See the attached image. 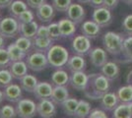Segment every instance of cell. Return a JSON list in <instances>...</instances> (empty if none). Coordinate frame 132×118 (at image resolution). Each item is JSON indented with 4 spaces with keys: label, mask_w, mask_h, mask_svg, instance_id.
Returning a JSON list of instances; mask_svg holds the SVG:
<instances>
[{
    "label": "cell",
    "mask_w": 132,
    "mask_h": 118,
    "mask_svg": "<svg viewBox=\"0 0 132 118\" xmlns=\"http://www.w3.org/2000/svg\"><path fill=\"white\" fill-rule=\"evenodd\" d=\"M72 49L76 54L86 55L91 50V39L84 34H78L72 40Z\"/></svg>",
    "instance_id": "ba28073f"
},
{
    "label": "cell",
    "mask_w": 132,
    "mask_h": 118,
    "mask_svg": "<svg viewBox=\"0 0 132 118\" xmlns=\"http://www.w3.org/2000/svg\"><path fill=\"white\" fill-rule=\"evenodd\" d=\"M26 62L30 70L34 72H42L48 67L50 63L47 60L46 53L34 50L26 57Z\"/></svg>",
    "instance_id": "277c9868"
},
{
    "label": "cell",
    "mask_w": 132,
    "mask_h": 118,
    "mask_svg": "<svg viewBox=\"0 0 132 118\" xmlns=\"http://www.w3.org/2000/svg\"><path fill=\"white\" fill-rule=\"evenodd\" d=\"M47 60L50 66L58 69L62 68L67 64L69 59V52L64 46L60 44H52L48 51L46 52Z\"/></svg>",
    "instance_id": "7a4b0ae2"
},
{
    "label": "cell",
    "mask_w": 132,
    "mask_h": 118,
    "mask_svg": "<svg viewBox=\"0 0 132 118\" xmlns=\"http://www.w3.org/2000/svg\"><path fill=\"white\" fill-rule=\"evenodd\" d=\"M3 94L7 101L12 103H17L23 97V89L20 85L11 83L4 88Z\"/></svg>",
    "instance_id": "8fae6325"
},
{
    "label": "cell",
    "mask_w": 132,
    "mask_h": 118,
    "mask_svg": "<svg viewBox=\"0 0 132 118\" xmlns=\"http://www.w3.org/2000/svg\"><path fill=\"white\" fill-rule=\"evenodd\" d=\"M122 1L126 4H132V0H122Z\"/></svg>",
    "instance_id": "816d5d0a"
},
{
    "label": "cell",
    "mask_w": 132,
    "mask_h": 118,
    "mask_svg": "<svg viewBox=\"0 0 132 118\" xmlns=\"http://www.w3.org/2000/svg\"><path fill=\"white\" fill-rule=\"evenodd\" d=\"M19 81H20V86L23 89V90H25L27 93H34L37 85L39 83L38 79L31 74H26Z\"/></svg>",
    "instance_id": "484cf974"
},
{
    "label": "cell",
    "mask_w": 132,
    "mask_h": 118,
    "mask_svg": "<svg viewBox=\"0 0 132 118\" xmlns=\"http://www.w3.org/2000/svg\"><path fill=\"white\" fill-rule=\"evenodd\" d=\"M53 90V86L47 82H39L36 89L34 90V96L38 99H44V98H50Z\"/></svg>",
    "instance_id": "9a60e30c"
},
{
    "label": "cell",
    "mask_w": 132,
    "mask_h": 118,
    "mask_svg": "<svg viewBox=\"0 0 132 118\" xmlns=\"http://www.w3.org/2000/svg\"><path fill=\"white\" fill-rule=\"evenodd\" d=\"M76 25L69 18H62L58 22L61 38H70L76 33Z\"/></svg>",
    "instance_id": "e0dca14e"
},
{
    "label": "cell",
    "mask_w": 132,
    "mask_h": 118,
    "mask_svg": "<svg viewBox=\"0 0 132 118\" xmlns=\"http://www.w3.org/2000/svg\"><path fill=\"white\" fill-rule=\"evenodd\" d=\"M69 75L65 70L58 68L51 75V84L53 86H66L69 83Z\"/></svg>",
    "instance_id": "4316f807"
},
{
    "label": "cell",
    "mask_w": 132,
    "mask_h": 118,
    "mask_svg": "<svg viewBox=\"0 0 132 118\" xmlns=\"http://www.w3.org/2000/svg\"><path fill=\"white\" fill-rule=\"evenodd\" d=\"M28 69L29 67H28L27 62L24 60L12 62L9 66V70L11 71L13 78L16 80H20L26 74H28Z\"/></svg>",
    "instance_id": "d6986e66"
},
{
    "label": "cell",
    "mask_w": 132,
    "mask_h": 118,
    "mask_svg": "<svg viewBox=\"0 0 132 118\" xmlns=\"http://www.w3.org/2000/svg\"><path fill=\"white\" fill-rule=\"evenodd\" d=\"M117 4H118V0H104L103 6L110 10H113L116 8Z\"/></svg>",
    "instance_id": "ee69618b"
},
{
    "label": "cell",
    "mask_w": 132,
    "mask_h": 118,
    "mask_svg": "<svg viewBox=\"0 0 132 118\" xmlns=\"http://www.w3.org/2000/svg\"><path fill=\"white\" fill-rule=\"evenodd\" d=\"M12 61L11 59H10V56H9L7 48L1 47L0 48V69L9 67Z\"/></svg>",
    "instance_id": "8d00e7d4"
},
{
    "label": "cell",
    "mask_w": 132,
    "mask_h": 118,
    "mask_svg": "<svg viewBox=\"0 0 132 118\" xmlns=\"http://www.w3.org/2000/svg\"><path fill=\"white\" fill-rule=\"evenodd\" d=\"M27 9L28 4L22 0H14V1H12V3L8 7V11H9L10 16L15 18H17L22 12H24Z\"/></svg>",
    "instance_id": "83f0119b"
},
{
    "label": "cell",
    "mask_w": 132,
    "mask_h": 118,
    "mask_svg": "<svg viewBox=\"0 0 132 118\" xmlns=\"http://www.w3.org/2000/svg\"><path fill=\"white\" fill-rule=\"evenodd\" d=\"M113 118H132V101L131 102H121L114 108Z\"/></svg>",
    "instance_id": "cb8c5ba5"
},
{
    "label": "cell",
    "mask_w": 132,
    "mask_h": 118,
    "mask_svg": "<svg viewBox=\"0 0 132 118\" xmlns=\"http://www.w3.org/2000/svg\"><path fill=\"white\" fill-rule=\"evenodd\" d=\"M18 21L19 23H30V22H33L34 19H35V14H34L33 11L31 10H25L24 12H22L18 17Z\"/></svg>",
    "instance_id": "f35d334b"
},
{
    "label": "cell",
    "mask_w": 132,
    "mask_h": 118,
    "mask_svg": "<svg viewBox=\"0 0 132 118\" xmlns=\"http://www.w3.org/2000/svg\"><path fill=\"white\" fill-rule=\"evenodd\" d=\"M101 26L98 25L94 20L85 21L81 26V33L89 39H96L101 33Z\"/></svg>",
    "instance_id": "2e32d148"
},
{
    "label": "cell",
    "mask_w": 132,
    "mask_h": 118,
    "mask_svg": "<svg viewBox=\"0 0 132 118\" xmlns=\"http://www.w3.org/2000/svg\"><path fill=\"white\" fill-rule=\"evenodd\" d=\"M0 17H1V12H0Z\"/></svg>",
    "instance_id": "f5cc1de1"
},
{
    "label": "cell",
    "mask_w": 132,
    "mask_h": 118,
    "mask_svg": "<svg viewBox=\"0 0 132 118\" xmlns=\"http://www.w3.org/2000/svg\"><path fill=\"white\" fill-rule=\"evenodd\" d=\"M69 97V92L66 86H54L52 95L50 96L51 101L55 104H61L63 101H65Z\"/></svg>",
    "instance_id": "7402d4cb"
},
{
    "label": "cell",
    "mask_w": 132,
    "mask_h": 118,
    "mask_svg": "<svg viewBox=\"0 0 132 118\" xmlns=\"http://www.w3.org/2000/svg\"><path fill=\"white\" fill-rule=\"evenodd\" d=\"M123 41V37L114 32H108L104 34L103 38L105 49L112 55H117L122 51Z\"/></svg>",
    "instance_id": "3957f363"
},
{
    "label": "cell",
    "mask_w": 132,
    "mask_h": 118,
    "mask_svg": "<svg viewBox=\"0 0 132 118\" xmlns=\"http://www.w3.org/2000/svg\"><path fill=\"white\" fill-rule=\"evenodd\" d=\"M57 112L55 103L51 101V98H44L39 99L37 103V114L43 118L54 117Z\"/></svg>",
    "instance_id": "52a82bcc"
},
{
    "label": "cell",
    "mask_w": 132,
    "mask_h": 118,
    "mask_svg": "<svg viewBox=\"0 0 132 118\" xmlns=\"http://www.w3.org/2000/svg\"><path fill=\"white\" fill-rule=\"evenodd\" d=\"M15 44L21 50L28 54V53L31 52V49L33 48V39L26 38V37H23V35H20L15 40Z\"/></svg>",
    "instance_id": "d6a6232c"
},
{
    "label": "cell",
    "mask_w": 132,
    "mask_h": 118,
    "mask_svg": "<svg viewBox=\"0 0 132 118\" xmlns=\"http://www.w3.org/2000/svg\"><path fill=\"white\" fill-rule=\"evenodd\" d=\"M78 3H81V4H87L90 3V0H76Z\"/></svg>",
    "instance_id": "f907efd6"
},
{
    "label": "cell",
    "mask_w": 132,
    "mask_h": 118,
    "mask_svg": "<svg viewBox=\"0 0 132 118\" xmlns=\"http://www.w3.org/2000/svg\"><path fill=\"white\" fill-rule=\"evenodd\" d=\"M91 6H93L95 8H98V7H101L104 4V0H90V3H89Z\"/></svg>",
    "instance_id": "bcb514c9"
},
{
    "label": "cell",
    "mask_w": 132,
    "mask_h": 118,
    "mask_svg": "<svg viewBox=\"0 0 132 118\" xmlns=\"http://www.w3.org/2000/svg\"><path fill=\"white\" fill-rule=\"evenodd\" d=\"M47 30H48V34H50V38L53 41L54 40H58L61 38L60 34V30H59V26H58V22H50L47 25Z\"/></svg>",
    "instance_id": "d590c367"
},
{
    "label": "cell",
    "mask_w": 132,
    "mask_h": 118,
    "mask_svg": "<svg viewBox=\"0 0 132 118\" xmlns=\"http://www.w3.org/2000/svg\"><path fill=\"white\" fill-rule=\"evenodd\" d=\"M13 79L14 78L9 69H6V68L0 69V88L4 89L9 84H11Z\"/></svg>",
    "instance_id": "836d02e7"
},
{
    "label": "cell",
    "mask_w": 132,
    "mask_h": 118,
    "mask_svg": "<svg viewBox=\"0 0 132 118\" xmlns=\"http://www.w3.org/2000/svg\"><path fill=\"white\" fill-rule=\"evenodd\" d=\"M66 65L69 69V71L73 73V72H77V71H84L86 69L87 63H86L84 56L76 54V55H72L69 57Z\"/></svg>",
    "instance_id": "ac0fdd59"
},
{
    "label": "cell",
    "mask_w": 132,
    "mask_h": 118,
    "mask_svg": "<svg viewBox=\"0 0 132 118\" xmlns=\"http://www.w3.org/2000/svg\"><path fill=\"white\" fill-rule=\"evenodd\" d=\"M89 82V75L85 73L84 71H77L73 72L69 78V84L76 90L84 92L87 88Z\"/></svg>",
    "instance_id": "9c48e42d"
},
{
    "label": "cell",
    "mask_w": 132,
    "mask_h": 118,
    "mask_svg": "<svg viewBox=\"0 0 132 118\" xmlns=\"http://www.w3.org/2000/svg\"><path fill=\"white\" fill-rule=\"evenodd\" d=\"M122 28L127 34H132V14L128 15L122 21Z\"/></svg>",
    "instance_id": "60d3db41"
},
{
    "label": "cell",
    "mask_w": 132,
    "mask_h": 118,
    "mask_svg": "<svg viewBox=\"0 0 132 118\" xmlns=\"http://www.w3.org/2000/svg\"><path fill=\"white\" fill-rule=\"evenodd\" d=\"M89 118H108L106 113L104 110L101 109H94L91 110V112L89 114Z\"/></svg>",
    "instance_id": "b9f144b4"
},
{
    "label": "cell",
    "mask_w": 132,
    "mask_h": 118,
    "mask_svg": "<svg viewBox=\"0 0 132 118\" xmlns=\"http://www.w3.org/2000/svg\"><path fill=\"white\" fill-rule=\"evenodd\" d=\"M122 52L132 60V37H128L124 39L123 46H122Z\"/></svg>",
    "instance_id": "ab89813d"
},
{
    "label": "cell",
    "mask_w": 132,
    "mask_h": 118,
    "mask_svg": "<svg viewBox=\"0 0 132 118\" xmlns=\"http://www.w3.org/2000/svg\"><path fill=\"white\" fill-rule=\"evenodd\" d=\"M71 3L72 0H52V6L58 12H66Z\"/></svg>",
    "instance_id": "74e56055"
},
{
    "label": "cell",
    "mask_w": 132,
    "mask_h": 118,
    "mask_svg": "<svg viewBox=\"0 0 132 118\" xmlns=\"http://www.w3.org/2000/svg\"><path fill=\"white\" fill-rule=\"evenodd\" d=\"M20 23L15 17H5L0 19V34L5 39H13L19 34Z\"/></svg>",
    "instance_id": "5b68a950"
},
{
    "label": "cell",
    "mask_w": 132,
    "mask_h": 118,
    "mask_svg": "<svg viewBox=\"0 0 132 118\" xmlns=\"http://www.w3.org/2000/svg\"><path fill=\"white\" fill-rule=\"evenodd\" d=\"M7 50L9 53V56L11 59L12 62L15 61H20V60H24L27 57V53H25L24 51H22L16 44L15 42L10 43L7 46Z\"/></svg>",
    "instance_id": "f1b7e54d"
},
{
    "label": "cell",
    "mask_w": 132,
    "mask_h": 118,
    "mask_svg": "<svg viewBox=\"0 0 132 118\" xmlns=\"http://www.w3.org/2000/svg\"><path fill=\"white\" fill-rule=\"evenodd\" d=\"M89 57L91 64L96 68H102L108 62V53L106 50L101 47H95L89 52Z\"/></svg>",
    "instance_id": "7c38bea8"
},
{
    "label": "cell",
    "mask_w": 132,
    "mask_h": 118,
    "mask_svg": "<svg viewBox=\"0 0 132 118\" xmlns=\"http://www.w3.org/2000/svg\"><path fill=\"white\" fill-rule=\"evenodd\" d=\"M102 73L104 74L110 81H112L119 76L120 69L116 63L108 61L105 65L102 66Z\"/></svg>",
    "instance_id": "d4e9b609"
},
{
    "label": "cell",
    "mask_w": 132,
    "mask_h": 118,
    "mask_svg": "<svg viewBox=\"0 0 132 118\" xmlns=\"http://www.w3.org/2000/svg\"><path fill=\"white\" fill-rule=\"evenodd\" d=\"M110 88V80L104 74H91L89 75V82L85 96L92 99H101L104 95L109 93Z\"/></svg>",
    "instance_id": "6da1fadb"
},
{
    "label": "cell",
    "mask_w": 132,
    "mask_h": 118,
    "mask_svg": "<svg viewBox=\"0 0 132 118\" xmlns=\"http://www.w3.org/2000/svg\"><path fill=\"white\" fill-rule=\"evenodd\" d=\"M92 19L101 27H106L111 23L112 16L110 9L105 8L104 6H101L94 10Z\"/></svg>",
    "instance_id": "30bf717a"
},
{
    "label": "cell",
    "mask_w": 132,
    "mask_h": 118,
    "mask_svg": "<svg viewBox=\"0 0 132 118\" xmlns=\"http://www.w3.org/2000/svg\"><path fill=\"white\" fill-rule=\"evenodd\" d=\"M66 13H67V18H69L75 24L82 23L86 17V12L84 7L78 3H71Z\"/></svg>",
    "instance_id": "5bb4252c"
},
{
    "label": "cell",
    "mask_w": 132,
    "mask_h": 118,
    "mask_svg": "<svg viewBox=\"0 0 132 118\" xmlns=\"http://www.w3.org/2000/svg\"><path fill=\"white\" fill-rule=\"evenodd\" d=\"M118 96L114 93H106L101 98V105L106 111H112L118 104Z\"/></svg>",
    "instance_id": "44dd1931"
},
{
    "label": "cell",
    "mask_w": 132,
    "mask_h": 118,
    "mask_svg": "<svg viewBox=\"0 0 132 118\" xmlns=\"http://www.w3.org/2000/svg\"><path fill=\"white\" fill-rule=\"evenodd\" d=\"M13 0H0V9L8 8L9 5L12 3Z\"/></svg>",
    "instance_id": "7dc6e473"
},
{
    "label": "cell",
    "mask_w": 132,
    "mask_h": 118,
    "mask_svg": "<svg viewBox=\"0 0 132 118\" xmlns=\"http://www.w3.org/2000/svg\"><path fill=\"white\" fill-rule=\"evenodd\" d=\"M5 99V97H4V94H3V90H0V104L3 102V101Z\"/></svg>",
    "instance_id": "681fc988"
},
{
    "label": "cell",
    "mask_w": 132,
    "mask_h": 118,
    "mask_svg": "<svg viewBox=\"0 0 132 118\" xmlns=\"http://www.w3.org/2000/svg\"><path fill=\"white\" fill-rule=\"evenodd\" d=\"M36 37H42V38H50L48 34V30H47V26H39L38 32H37V35Z\"/></svg>",
    "instance_id": "7bdbcfd3"
},
{
    "label": "cell",
    "mask_w": 132,
    "mask_h": 118,
    "mask_svg": "<svg viewBox=\"0 0 132 118\" xmlns=\"http://www.w3.org/2000/svg\"><path fill=\"white\" fill-rule=\"evenodd\" d=\"M18 116L17 110L14 106L6 104L0 108V118H15Z\"/></svg>",
    "instance_id": "e575fe53"
},
{
    "label": "cell",
    "mask_w": 132,
    "mask_h": 118,
    "mask_svg": "<svg viewBox=\"0 0 132 118\" xmlns=\"http://www.w3.org/2000/svg\"><path fill=\"white\" fill-rule=\"evenodd\" d=\"M91 112V104L85 99H80L78 102L77 108L74 116L78 118H85L88 117L89 114Z\"/></svg>",
    "instance_id": "4dcf8cb0"
},
{
    "label": "cell",
    "mask_w": 132,
    "mask_h": 118,
    "mask_svg": "<svg viewBox=\"0 0 132 118\" xmlns=\"http://www.w3.org/2000/svg\"><path fill=\"white\" fill-rule=\"evenodd\" d=\"M16 110L21 118H33L37 114V103L31 98H21L17 102Z\"/></svg>",
    "instance_id": "8992f818"
},
{
    "label": "cell",
    "mask_w": 132,
    "mask_h": 118,
    "mask_svg": "<svg viewBox=\"0 0 132 118\" xmlns=\"http://www.w3.org/2000/svg\"><path fill=\"white\" fill-rule=\"evenodd\" d=\"M116 95L121 102H131L132 101V85L123 86L117 90Z\"/></svg>",
    "instance_id": "1f68e13d"
},
{
    "label": "cell",
    "mask_w": 132,
    "mask_h": 118,
    "mask_svg": "<svg viewBox=\"0 0 132 118\" xmlns=\"http://www.w3.org/2000/svg\"><path fill=\"white\" fill-rule=\"evenodd\" d=\"M5 39V38H3V37L0 34V48L5 46V39Z\"/></svg>",
    "instance_id": "c3c4849f"
},
{
    "label": "cell",
    "mask_w": 132,
    "mask_h": 118,
    "mask_svg": "<svg viewBox=\"0 0 132 118\" xmlns=\"http://www.w3.org/2000/svg\"><path fill=\"white\" fill-rule=\"evenodd\" d=\"M45 0H27V4L29 7L33 9H38L39 6L43 5Z\"/></svg>",
    "instance_id": "f6af8a7d"
},
{
    "label": "cell",
    "mask_w": 132,
    "mask_h": 118,
    "mask_svg": "<svg viewBox=\"0 0 132 118\" xmlns=\"http://www.w3.org/2000/svg\"><path fill=\"white\" fill-rule=\"evenodd\" d=\"M78 102H79V101H78L77 98H75V97H68L65 101H63L60 104L63 112L65 113L66 115H68V116H74L76 108H77Z\"/></svg>",
    "instance_id": "f546056e"
},
{
    "label": "cell",
    "mask_w": 132,
    "mask_h": 118,
    "mask_svg": "<svg viewBox=\"0 0 132 118\" xmlns=\"http://www.w3.org/2000/svg\"><path fill=\"white\" fill-rule=\"evenodd\" d=\"M36 10H37V12H36L37 18L44 24V23L51 22L53 20V18H54L55 11H56L54 9V7L52 6V4L46 3V2H44L43 5H40Z\"/></svg>",
    "instance_id": "4fadbf2b"
},
{
    "label": "cell",
    "mask_w": 132,
    "mask_h": 118,
    "mask_svg": "<svg viewBox=\"0 0 132 118\" xmlns=\"http://www.w3.org/2000/svg\"><path fill=\"white\" fill-rule=\"evenodd\" d=\"M53 44V40L50 38H42V37H35L33 39V49L40 52L46 53L48 49Z\"/></svg>",
    "instance_id": "603a6c76"
},
{
    "label": "cell",
    "mask_w": 132,
    "mask_h": 118,
    "mask_svg": "<svg viewBox=\"0 0 132 118\" xmlns=\"http://www.w3.org/2000/svg\"><path fill=\"white\" fill-rule=\"evenodd\" d=\"M38 29H39V24L36 21L30 23H20L19 34L33 39L37 35Z\"/></svg>",
    "instance_id": "ffe728a7"
}]
</instances>
